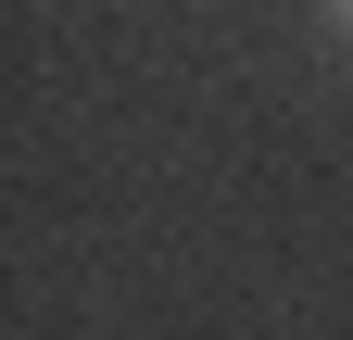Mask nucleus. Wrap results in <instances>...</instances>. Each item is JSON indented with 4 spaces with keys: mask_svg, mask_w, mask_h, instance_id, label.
I'll list each match as a JSON object with an SVG mask.
<instances>
[{
    "mask_svg": "<svg viewBox=\"0 0 353 340\" xmlns=\"http://www.w3.org/2000/svg\"><path fill=\"white\" fill-rule=\"evenodd\" d=\"M341 25H353V0H341Z\"/></svg>",
    "mask_w": 353,
    "mask_h": 340,
    "instance_id": "1",
    "label": "nucleus"
}]
</instances>
